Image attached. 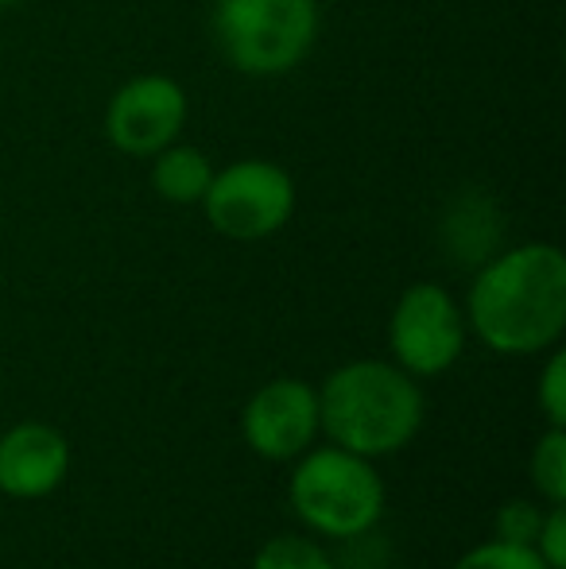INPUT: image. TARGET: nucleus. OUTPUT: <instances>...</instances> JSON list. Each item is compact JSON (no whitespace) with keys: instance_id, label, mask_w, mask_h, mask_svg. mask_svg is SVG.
<instances>
[{"instance_id":"f257e3e1","label":"nucleus","mask_w":566,"mask_h":569,"mask_svg":"<svg viewBox=\"0 0 566 569\" xmlns=\"http://www.w3.org/2000/svg\"><path fill=\"white\" fill-rule=\"evenodd\" d=\"M461 310L489 352L539 357L555 349L566 330V256L547 240L493 256L474 276Z\"/></svg>"},{"instance_id":"f03ea898","label":"nucleus","mask_w":566,"mask_h":569,"mask_svg":"<svg viewBox=\"0 0 566 569\" xmlns=\"http://www.w3.org/2000/svg\"><path fill=\"white\" fill-rule=\"evenodd\" d=\"M424 419V388L393 360H346L318 388V427L326 442L369 461L408 450Z\"/></svg>"},{"instance_id":"7ed1b4c3","label":"nucleus","mask_w":566,"mask_h":569,"mask_svg":"<svg viewBox=\"0 0 566 569\" xmlns=\"http://www.w3.org/2000/svg\"><path fill=\"white\" fill-rule=\"evenodd\" d=\"M287 503L315 539L354 542L380 523L388 492L377 461L341 446L315 442L291 461Z\"/></svg>"},{"instance_id":"20e7f679","label":"nucleus","mask_w":566,"mask_h":569,"mask_svg":"<svg viewBox=\"0 0 566 569\" xmlns=\"http://www.w3.org/2000/svg\"><path fill=\"white\" fill-rule=\"evenodd\" d=\"M214 43L234 70L280 78L310 54L318 39L315 0H214Z\"/></svg>"},{"instance_id":"39448f33","label":"nucleus","mask_w":566,"mask_h":569,"mask_svg":"<svg viewBox=\"0 0 566 569\" xmlns=\"http://www.w3.org/2000/svg\"><path fill=\"white\" fill-rule=\"evenodd\" d=\"M206 221L229 240H265L295 213V182L272 159H237L214 171L202 194Z\"/></svg>"},{"instance_id":"423d86ee","label":"nucleus","mask_w":566,"mask_h":569,"mask_svg":"<svg viewBox=\"0 0 566 569\" xmlns=\"http://www.w3.org/2000/svg\"><path fill=\"white\" fill-rule=\"evenodd\" d=\"M469 341L466 310L443 283H411L388 318V349L416 380L450 372Z\"/></svg>"},{"instance_id":"0eeeda50","label":"nucleus","mask_w":566,"mask_h":569,"mask_svg":"<svg viewBox=\"0 0 566 569\" xmlns=\"http://www.w3.org/2000/svg\"><path fill=\"white\" fill-rule=\"evenodd\" d=\"M318 388L299 376L260 383L241 407V438L260 461L291 465L318 442Z\"/></svg>"},{"instance_id":"6e6552de","label":"nucleus","mask_w":566,"mask_h":569,"mask_svg":"<svg viewBox=\"0 0 566 569\" xmlns=\"http://www.w3.org/2000/svg\"><path fill=\"white\" fill-rule=\"evenodd\" d=\"M187 124V90L167 74H140L109 98L106 136L117 151L151 159L179 140Z\"/></svg>"},{"instance_id":"1a4fd4ad","label":"nucleus","mask_w":566,"mask_h":569,"mask_svg":"<svg viewBox=\"0 0 566 569\" xmlns=\"http://www.w3.org/2000/svg\"><path fill=\"white\" fill-rule=\"evenodd\" d=\"M75 450L51 422L23 419L0 435V492L12 500H47L70 477Z\"/></svg>"},{"instance_id":"9d476101","label":"nucleus","mask_w":566,"mask_h":569,"mask_svg":"<svg viewBox=\"0 0 566 569\" xmlns=\"http://www.w3.org/2000/svg\"><path fill=\"white\" fill-rule=\"evenodd\" d=\"M214 179V167L206 151L187 148V143H167L163 151L151 156V187L163 202L195 206L202 202L206 187Z\"/></svg>"},{"instance_id":"9b49d317","label":"nucleus","mask_w":566,"mask_h":569,"mask_svg":"<svg viewBox=\"0 0 566 569\" xmlns=\"http://www.w3.org/2000/svg\"><path fill=\"white\" fill-rule=\"evenodd\" d=\"M532 488L544 503H566V430L547 427L528 457Z\"/></svg>"},{"instance_id":"f8f14e48","label":"nucleus","mask_w":566,"mask_h":569,"mask_svg":"<svg viewBox=\"0 0 566 569\" xmlns=\"http://www.w3.org/2000/svg\"><path fill=\"white\" fill-rule=\"evenodd\" d=\"M252 569H338L334 555L322 547V539L315 535H272L265 547L252 558Z\"/></svg>"},{"instance_id":"ddd939ff","label":"nucleus","mask_w":566,"mask_h":569,"mask_svg":"<svg viewBox=\"0 0 566 569\" xmlns=\"http://www.w3.org/2000/svg\"><path fill=\"white\" fill-rule=\"evenodd\" d=\"M450 569H547V566L532 547L505 542V539H485L474 550H466Z\"/></svg>"},{"instance_id":"4468645a","label":"nucleus","mask_w":566,"mask_h":569,"mask_svg":"<svg viewBox=\"0 0 566 569\" xmlns=\"http://www.w3.org/2000/svg\"><path fill=\"white\" fill-rule=\"evenodd\" d=\"M536 403H539V415H544L547 427L566 430V352L559 345L547 349V360H544V368H539Z\"/></svg>"},{"instance_id":"2eb2a0df","label":"nucleus","mask_w":566,"mask_h":569,"mask_svg":"<svg viewBox=\"0 0 566 569\" xmlns=\"http://www.w3.org/2000/svg\"><path fill=\"white\" fill-rule=\"evenodd\" d=\"M544 508H547L544 500H508V503H500L497 519H493V539L532 547V542H536L539 523H544Z\"/></svg>"},{"instance_id":"dca6fc26","label":"nucleus","mask_w":566,"mask_h":569,"mask_svg":"<svg viewBox=\"0 0 566 569\" xmlns=\"http://www.w3.org/2000/svg\"><path fill=\"white\" fill-rule=\"evenodd\" d=\"M547 569H566V503H547L544 508V523L536 531L532 542Z\"/></svg>"},{"instance_id":"f3484780","label":"nucleus","mask_w":566,"mask_h":569,"mask_svg":"<svg viewBox=\"0 0 566 569\" xmlns=\"http://www.w3.org/2000/svg\"><path fill=\"white\" fill-rule=\"evenodd\" d=\"M12 4H20V0H0V8H12Z\"/></svg>"}]
</instances>
